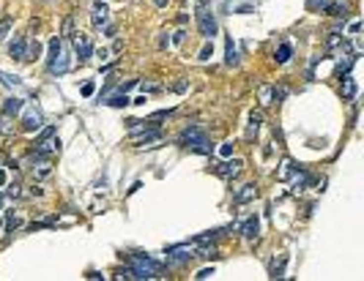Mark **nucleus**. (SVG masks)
Listing matches in <instances>:
<instances>
[{
	"label": "nucleus",
	"instance_id": "nucleus-11",
	"mask_svg": "<svg viewBox=\"0 0 364 281\" xmlns=\"http://www.w3.org/2000/svg\"><path fill=\"white\" fill-rule=\"evenodd\" d=\"M326 14L345 22V17H348V3H345V0H334V3H329V6H326Z\"/></svg>",
	"mask_w": 364,
	"mask_h": 281
},
{
	"label": "nucleus",
	"instance_id": "nucleus-25",
	"mask_svg": "<svg viewBox=\"0 0 364 281\" xmlns=\"http://www.w3.org/2000/svg\"><path fill=\"white\" fill-rule=\"evenodd\" d=\"M107 104L110 106H126L129 99H126V93H118V96H112V99H107Z\"/></svg>",
	"mask_w": 364,
	"mask_h": 281
},
{
	"label": "nucleus",
	"instance_id": "nucleus-18",
	"mask_svg": "<svg viewBox=\"0 0 364 281\" xmlns=\"http://www.w3.org/2000/svg\"><path fill=\"white\" fill-rule=\"evenodd\" d=\"M285 96H288V88L285 85H279V88H271V93H269V104H279V101H285Z\"/></svg>",
	"mask_w": 364,
	"mask_h": 281
},
{
	"label": "nucleus",
	"instance_id": "nucleus-12",
	"mask_svg": "<svg viewBox=\"0 0 364 281\" xmlns=\"http://www.w3.org/2000/svg\"><path fill=\"white\" fill-rule=\"evenodd\" d=\"M25 47H28V41H25L22 35H17V38L8 44V55H11L14 60H22L25 58Z\"/></svg>",
	"mask_w": 364,
	"mask_h": 281
},
{
	"label": "nucleus",
	"instance_id": "nucleus-41",
	"mask_svg": "<svg viewBox=\"0 0 364 281\" xmlns=\"http://www.w3.org/2000/svg\"><path fill=\"white\" fill-rule=\"evenodd\" d=\"M0 227H3V221H0Z\"/></svg>",
	"mask_w": 364,
	"mask_h": 281
},
{
	"label": "nucleus",
	"instance_id": "nucleus-20",
	"mask_svg": "<svg viewBox=\"0 0 364 281\" xmlns=\"http://www.w3.org/2000/svg\"><path fill=\"white\" fill-rule=\"evenodd\" d=\"M219 235H222V229H211V232L197 235V238H194V243H197V246H203V243H214V240H217Z\"/></svg>",
	"mask_w": 364,
	"mask_h": 281
},
{
	"label": "nucleus",
	"instance_id": "nucleus-14",
	"mask_svg": "<svg viewBox=\"0 0 364 281\" xmlns=\"http://www.w3.org/2000/svg\"><path fill=\"white\" fill-rule=\"evenodd\" d=\"M285 265H288V257H285V254H282L279 259H271V262H269V276H271V279H282Z\"/></svg>",
	"mask_w": 364,
	"mask_h": 281
},
{
	"label": "nucleus",
	"instance_id": "nucleus-7",
	"mask_svg": "<svg viewBox=\"0 0 364 281\" xmlns=\"http://www.w3.org/2000/svg\"><path fill=\"white\" fill-rule=\"evenodd\" d=\"M255 197H258V186H255V183H247V186H241L238 191L233 194L235 205H244V202H249V199H255Z\"/></svg>",
	"mask_w": 364,
	"mask_h": 281
},
{
	"label": "nucleus",
	"instance_id": "nucleus-21",
	"mask_svg": "<svg viewBox=\"0 0 364 281\" xmlns=\"http://www.w3.org/2000/svg\"><path fill=\"white\" fill-rule=\"evenodd\" d=\"M228 66H238V49H235L233 38H228V58H225Z\"/></svg>",
	"mask_w": 364,
	"mask_h": 281
},
{
	"label": "nucleus",
	"instance_id": "nucleus-36",
	"mask_svg": "<svg viewBox=\"0 0 364 281\" xmlns=\"http://www.w3.org/2000/svg\"><path fill=\"white\" fill-rule=\"evenodd\" d=\"M219 153H222V156H230V153H233V142H225V145H222V150H219Z\"/></svg>",
	"mask_w": 364,
	"mask_h": 281
},
{
	"label": "nucleus",
	"instance_id": "nucleus-37",
	"mask_svg": "<svg viewBox=\"0 0 364 281\" xmlns=\"http://www.w3.org/2000/svg\"><path fill=\"white\" fill-rule=\"evenodd\" d=\"M30 194H33V197H42L44 188H42V186H33V188H30Z\"/></svg>",
	"mask_w": 364,
	"mask_h": 281
},
{
	"label": "nucleus",
	"instance_id": "nucleus-17",
	"mask_svg": "<svg viewBox=\"0 0 364 281\" xmlns=\"http://www.w3.org/2000/svg\"><path fill=\"white\" fill-rule=\"evenodd\" d=\"M39 55H42V44H39V41H30L28 44V47H25V63H30V60H36V58H39Z\"/></svg>",
	"mask_w": 364,
	"mask_h": 281
},
{
	"label": "nucleus",
	"instance_id": "nucleus-15",
	"mask_svg": "<svg viewBox=\"0 0 364 281\" xmlns=\"http://www.w3.org/2000/svg\"><path fill=\"white\" fill-rule=\"evenodd\" d=\"M22 106H25L22 99H6L3 101V115L11 117V115H17V112H22Z\"/></svg>",
	"mask_w": 364,
	"mask_h": 281
},
{
	"label": "nucleus",
	"instance_id": "nucleus-32",
	"mask_svg": "<svg viewBox=\"0 0 364 281\" xmlns=\"http://www.w3.org/2000/svg\"><path fill=\"white\" fill-rule=\"evenodd\" d=\"M93 90H96L93 82H85V85H83V96H85V99H88V96H93Z\"/></svg>",
	"mask_w": 364,
	"mask_h": 281
},
{
	"label": "nucleus",
	"instance_id": "nucleus-24",
	"mask_svg": "<svg viewBox=\"0 0 364 281\" xmlns=\"http://www.w3.org/2000/svg\"><path fill=\"white\" fill-rule=\"evenodd\" d=\"M342 41H345V38H342L340 33H329V38H326V47H329V49H337Z\"/></svg>",
	"mask_w": 364,
	"mask_h": 281
},
{
	"label": "nucleus",
	"instance_id": "nucleus-34",
	"mask_svg": "<svg viewBox=\"0 0 364 281\" xmlns=\"http://www.w3.org/2000/svg\"><path fill=\"white\" fill-rule=\"evenodd\" d=\"M211 276H214V268H206V270H200L194 279H211Z\"/></svg>",
	"mask_w": 364,
	"mask_h": 281
},
{
	"label": "nucleus",
	"instance_id": "nucleus-2",
	"mask_svg": "<svg viewBox=\"0 0 364 281\" xmlns=\"http://www.w3.org/2000/svg\"><path fill=\"white\" fill-rule=\"evenodd\" d=\"M129 268L132 273H135L137 281H145V279H159L162 276V262H156V259L145 257V254H129Z\"/></svg>",
	"mask_w": 364,
	"mask_h": 281
},
{
	"label": "nucleus",
	"instance_id": "nucleus-23",
	"mask_svg": "<svg viewBox=\"0 0 364 281\" xmlns=\"http://www.w3.org/2000/svg\"><path fill=\"white\" fill-rule=\"evenodd\" d=\"M217 254H219V251H217L214 246H208V243H203V246L197 248V257H203V259H214Z\"/></svg>",
	"mask_w": 364,
	"mask_h": 281
},
{
	"label": "nucleus",
	"instance_id": "nucleus-35",
	"mask_svg": "<svg viewBox=\"0 0 364 281\" xmlns=\"http://www.w3.org/2000/svg\"><path fill=\"white\" fill-rule=\"evenodd\" d=\"M359 30H362V22L356 19V22H351V28H348V33H351V35H356Z\"/></svg>",
	"mask_w": 364,
	"mask_h": 281
},
{
	"label": "nucleus",
	"instance_id": "nucleus-3",
	"mask_svg": "<svg viewBox=\"0 0 364 281\" xmlns=\"http://www.w3.org/2000/svg\"><path fill=\"white\" fill-rule=\"evenodd\" d=\"M197 25H200V35H203L206 41H211L214 35H217V30H219V25H217V19H214V14H211V8H208L206 0H200L197 3Z\"/></svg>",
	"mask_w": 364,
	"mask_h": 281
},
{
	"label": "nucleus",
	"instance_id": "nucleus-38",
	"mask_svg": "<svg viewBox=\"0 0 364 281\" xmlns=\"http://www.w3.org/2000/svg\"><path fill=\"white\" fill-rule=\"evenodd\" d=\"M183 35H186V33H183V30H178V33H176V38H173V41H176V44H181V41H183Z\"/></svg>",
	"mask_w": 364,
	"mask_h": 281
},
{
	"label": "nucleus",
	"instance_id": "nucleus-26",
	"mask_svg": "<svg viewBox=\"0 0 364 281\" xmlns=\"http://www.w3.org/2000/svg\"><path fill=\"white\" fill-rule=\"evenodd\" d=\"M307 6H310V11H326L329 0H307Z\"/></svg>",
	"mask_w": 364,
	"mask_h": 281
},
{
	"label": "nucleus",
	"instance_id": "nucleus-39",
	"mask_svg": "<svg viewBox=\"0 0 364 281\" xmlns=\"http://www.w3.org/2000/svg\"><path fill=\"white\" fill-rule=\"evenodd\" d=\"M0 186H6V170H0Z\"/></svg>",
	"mask_w": 364,
	"mask_h": 281
},
{
	"label": "nucleus",
	"instance_id": "nucleus-29",
	"mask_svg": "<svg viewBox=\"0 0 364 281\" xmlns=\"http://www.w3.org/2000/svg\"><path fill=\"white\" fill-rule=\"evenodd\" d=\"M0 79H3L6 85H19V82H22L19 76H11V74H0Z\"/></svg>",
	"mask_w": 364,
	"mask_h": 281
},
{
	"label": "nucleus",
	"instance_id": "nucleus-5",
	"mask_svg": "<svg viewBox=\"0 0 364 281\" xmlns=\"http://www.w3.org/2000/svg\"><path fill=\"white\" fill-rule=\"evenodd\" d=\"M214 172H217L219 177H225V180H233V177H238V172H241V161H238V158H233V161H222V164L214 167Z\"/></svg>",
	"mask_w": 364,
	"mask_h": 281
},
{
	"label": "nucleus",
	"instance_id": "nucleus-19",
	"mask_svg": "<svg viewBox=\"0 0 364 281\" xmlns=\"http://www.w3.org/2000/svg\"><path fill=\"white\" fill-rule=\"evenodd\" d=\"M290 55H293V47H290V44H279V49H276L274 60H276V63H288Z\"/></svg>",
	"mask_w": 364,
	"mask_h": 281
},
{
	"label": "nucleus",
	"instance_id": "nucleus-8",
	"mask_svg": "<svg viewBox=\"0 0 364 281\" xmlns=\"http://www.w3.org/2000/svg\"><path fill=\"white\" fill-rule=\"evenodd\" d=\"M293 191H304L307 186L312 183V177H310V172H304V170H299V167H293Z\"/></svg>",
	"mask_w": 364,
	"mask_h": 281
},
{
	"label": "nucleus",
	"instance_id": "nucleus-1",
	"mask_svg": "<svg viewBox=\"0 0 364 281\" xmlns=\"http://www.w3.org/2000/svg\"><path fill=\"white\" fill-rule=\"evenodd\" d=\"M178 145H186L192 153H200V156H211V150H214L208 134L203 129H197V126H186L181 131V137H178Z\"/></svg>",
	"mask_w": 364,
	"mask_h": 281
},
{
	"label": "nucleus",
	"instance_id": "nucleus-40",
	"mask_svg": "<svg viewBox=\"0 0 364 281\" xmlns=\"http://www.w3.org/2000/svg\"><path fill=\"white\" fill-rule=\"evenodd\" d=\"M0 208H3V194H0Z\"/></svg>",
	"mask_w": 364,
	"mask_h": 281
},
{
	"label": "nucleus",
	"instance_id": "nucleus-16",
	"mask_svg": "<svg viewBox=\"0 0 364 281\" xmlns=\"http://www.w3.org/2000/svg\"><path fill=\"white\" fill-rule=\"evenodd\" d=\"M93 25H96V28L107 25V6H104V3H96V6H93Z\"/></svg>",
	"mask_w": 364,
	"mask_h": 281
},
{
	"label": "nucleus",
	"instance_id": "nucleus-28",
	"mask_svg": "<svg viewBox=\"0 0 364 281\" xmlns=\"http://www.w3.org/2000/svg\"><path fill=\"white\" fill-rule=\"evenodd\" d=\"M47 175H49V167H47V164H42L39 170H33V177H36V180H42V177H47Z\"/></svg>",
	"mask_w": 364,
	"mask_h": 281
},
{
	"label": "nucleus",
	"instance_id": "nucleus-13",
	"mask_svg": "<svg viewBox=\"0 0 364 281\" xmlns=\"http://www.w3.org/2000/svg\"><path fill=\"white\" fill-rule=\"evenodd\" d=\"M340 93H342V99H345V101H353V99H356V82H353L351 74L342 76V90H340Z\"/></svg>",
	"mask_w": 364,
	"mask_h": 281
},
{
	"label": "nucleus",
	"instance_id": "nucleus-31",
	"mask_svg": "<svg viewBox=\"0 0 364 281\" xmlns=\"http://www.w3.org/2000/svg\"><path fill=\"white\" fill-rule=\"evenodd\" d=\"M8 229H19V227H22V218H17V216H8Z\"/></svg>",
	"mask_w": 364,
	"mask_h": 281
},
{
	"label": "nucleus",
	"instance_id": "nucleus-9",
	"mask_svg": "<svg viewBox=\"0 0 364 281\" xmlns=\"http://www.w3.org/2000/svg\"><path fill=\"white\" fill-rule=\"evenodd\" d=\"M42 115H39V112L36 109H28L25 112V117H22V129L25 131H36V129H42Z\"/></svg>",
	"mask_w": 364,
	"mask_h": 281
},
{
	"label": "nucleus",
	"instance_id": "nucleus-30",
	"mask_svg": "<svg viewBox=\"0 0 364 281\" xmlns=\"http://www.w3.org/2000/svg\"><path fill=\"white\" fill-rule=\"evenodd\" d=\"M6 194H8V197H19V194H22V191H19V183H8Z\"/></svg>",
	"mask_w": 364,
	"mask_h": 281
},
{
	"label": "nucleus",
	"instance_id": "nucleus-22",
	"mask_svg": "<svg viewBox=\"0 0 364 281\" xmlns=\"http://www.w3.org/2000/svg\"><path fill=\"white\" fill-rule=\"evenodd\" d=\"M260 120H263V117H260V112H252V115H249V131H247V137L258 134V129H260Z\"/></svg>",
	"mask_w": 364,
	"mask_h": 281
},
{
	"label": "nucleus",
	"instance_id": "nucleus-4",
	"mask_svg": "<svg viewBox=\"0 0 364 281\" xmlns=\"http://www.w3.org/2000/svg\"><path fill=\"white\" fill-rule=\"evenodd\" d=\"M165 254H167V265H186L194 257V251L189 246H170Z\"/></svg>",
	"mask_w": 364,
	"mask_h": 281
},
{
	"label": "nucleus",
	"instance_id": "nucleus-33",
	"mask_svg": "<svg viewBox=\"0 0 364 281\" xmlns=\"http://www.w3.org/2000/svg\"><path fill=\"white\" fill-rule=\"evenodd\" d=\"M211 58V44H206V47L200 49V60H208Z\"/></svg>",
	"mask_w": 364,
	"mask_h": 281
},
{
	"label": "nucleus",
	"instance_id": "nucleus-27",
	"mask_svg": "<svg viewBox=\"0 0 364 281\" xmlns=\"http://www.w3.org/2000/svg\"><path fill=\"white\" fill-rule=\"evenodd\" d=\"M8 30H11V17H6L3 22H0V41L6 38V33H8Z\"/></svg>",
	"mask_w": 364,
	"mask_h": 281
},
{
	"label": "nucleus",
	"instance_id": "nucleus-10",
	"mask_svg": "<svg viewBox=\"0 0 364 281\" xmlns=\"http://www.w3.org/2000/svg\"><path fill=\"white\" fill-rule=\"evenodd\" d=\"M258 232H260V221L255 216H249L247 221L241 224V235H244L247 240H255V238H258Z\"/></svg>",
	"mask_w": 364,
	"mask_h": 281
},
{
	"label": "nucleus",
	"instance_id": "nucleus-6",
	"mask_svg": "<svg viewBox=\"0 0 364 281\" xmlns=\"http://www.w3.org/2000/svg\"><path fill=\"white\" fill-rule=\"evenodd\" d=\"M71 38H74V49H77V55H80V60H88L91 55H93V44H91V38L85 33H74Z\"/></svg>",
	"mask_w": 364,
	"mask_h": 281
}]
</instances>
